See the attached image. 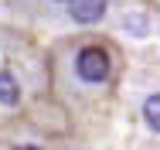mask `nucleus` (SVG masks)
Wrapping results in <instances>:
<instances>
[{
    "label": "nucleus",
    "mask_w": 160,
    "mask_h": 150,
    "mask_svg": "<svg viewBox=\"0 0 160 150\" xmlns=\"http://www.w3.org/2000/svg\"><path fill=\"white\" fill-rule=\"evenodd\" d=\"M75 72H78L82 82H106L109 79V55H106V48H99V44L82 48L78 58H75Z\"/></svg>",
    "instance_id": "1"
},
{
    "label": "nucleus",
    "mask_w": 160,
    "mask_h": 150,
    "mask_svg": "<svg viewBox=\"0 0 160 150\" xmlns=\"http://www.w3.org/2000/svg\"><path fill=\"white\" fill-rule=\"evenodd\" d=\"M68 3H72V17L78 24H92V21H99L106 14V3L109 0H68Z\"/></svg>",
    "instance_id": "2"
},
{
    "label": "nucleus",
    "mask_w": 160,
    "mask_h": 150,
    "mask_svg": "<svg viewBox=\"0 0 160 150\" xmlns=\"http://www.w3.org/2000/svg\"><path fill=\"white\" fill-rule=\"evenodd\" d=\"M143 120H147V126L153 133H160V92H153V96L143 99Z\"/></svg>",
    "instance_id": "3"
},
{
    "label": "nucleus",
    "mask_w": 160,
    "mask_h": 150,
    "mask_svg": "<svg viewBox=\"0 0 160 150\" xmlns=\"http://www.w3.org/2000/svg\"><path fill=\"white\" fill-rule=\"evenodd\" d=\"M17 99H21V89H17L14 75L3 72L0 75V106H17Z\"/></svg>",
    "instance_id": "4"
},
{
    "label": "nucleus",
    "mask_w": 160,
    "mask_h": 150,
    "mask_svg": "<svg viewBox=\"0 0 160 150\" xmlns=\"http://www.w3.org/2000/svg\"><path fill=\"white\" fill-rule=\"evenodd\" d=\"M14 150H41V147H31V143H24V147H14Z\"/></svg>",
    "instance_id": "5"
},
{
    "label": "nucleus",
    "mask_w": 160,
    "mask_h": 150,
    "mask_svg": "<svg viewBox=\"0 0 160 150\" xmlns=\"http://www.w3.org/2000/svg\"><path fill=\"white\" fill-rule=\"evenodd\" d=\"M58 3H68V0H58Z\"/></svg>",
    "instance_id": "6"
}]
</instances>
